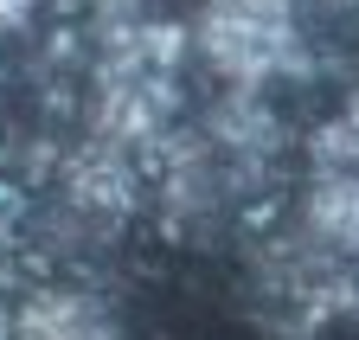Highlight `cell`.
Wrapping results in <instances>:
<instances>
[{"mask_svg":"<svg viewBox=\"0 0 359 340\" xmlns=\"http://www.w3.org/2000/svg\"><path fill=\"white\" fill-rule=\"evenodd\" d=\"M193 39L205 64L231 83H269L276 71L302 64V39L289 13H250V7H231V0H205Z\"/></svg>","mask_w":359,"mask_h":340,"instance_id":"1","label":"cell"},{"mask_svg":"<svg viewBox=\"0 0 359 340\" xmlns=\"http://www.w3.org/2000/svg\"><path fill=\"white\" fill-rule=\"evenodd\" d=\"M13 340H122L109 308L77 283H39L13 308Z\"/></svg>","mask_w":359,"mask_h":340,"instance_id":"2","label":"cell"},{"mask_svg":"<svg viewBox=\"0 0 359 340\" xmlns=\"http://www.w3.org/2000/svg\"><path fill=\"white\" fill-rule=\"evenodd\" d=\"M58 180H65V205L90 212V219H122V212L135 205V167H128V154L109 148V142H97V135L65 154Z\"/></svg>","mask_w":359,"mask_h":340,"instance_id":"3","label":"cell"},{"mask_svg":"<svg viewBox=\"0 0 359 340\" xmlns=\"http://www.w3.org/2000/svg\"><path fill=\"white\" fill-rule=\"evenodd\" d=\"M308 231L334 250H359V174H321L308 186Z\"/></svg>","mask_w":359,"mask_h":340,"instance_id":"4","label":"cell"},{"mask_svg":"<svg viewBox=\"0 0 359 340\" xmlns=\"http://www.w3.org/2000/svg\"><path fill=\"white\" fill-rule=\"evenodd\" d=\"M32 13H39V0H0V39H7V32H20Z\"/></svg>","mask_w":359,"mask_h":340,"instance_id":"5","label":"cell"},{"mask_svg":"<svg viewBox=\"0 0 359 340\" xmlns=\"http://www.w3.org/2000/svg\"><path fill=\"white\" fill-rule=\"evenodd\" d=\"M231 7H250V13H295V0H231Z\"/></svg>","mask_w":359,"mask_h":340,"instance_id":"6","label":"cell"},{"mask_svg":"<svg viewBox=\"0 0 359 340\" xmlns=\"http://www.w3.org/2000/svg\"><path fill=\"white\" fill-rule=\"evenodd\" d=\"M0 340H13V308H7V270H0Z\"/></svg>","mask_w":359,"mask_h":340,"instance_id":"7","label":"cell"},{"mask_svg":"<svg viewBox=\"0 0 359 340\" xmlns=\"http://www.w3.org/2000/svg\"><path fill=\"white\" fill-rule=\"evenodd\" d=\"M340 122H346V129H353V142H359V90L346 97V116H340Z\"/></svg>","mask_w":359,"mask_h":340,"instance_id":"8","label":"cell"}]
</instances>
